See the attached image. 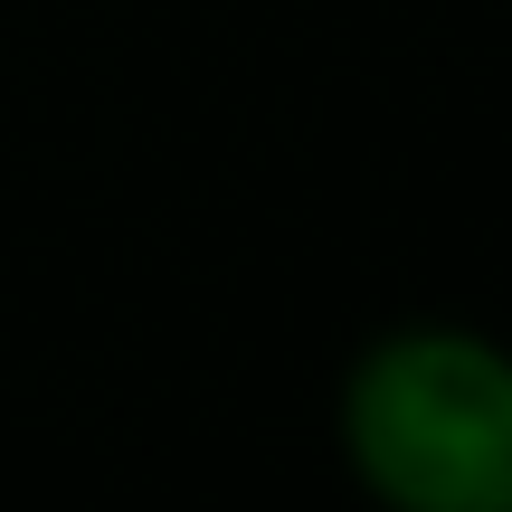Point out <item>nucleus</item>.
I'll list each match as a JSON object with an SVG mask.
<instances>
[{"mask_svg":"<svg viewBox=\"0 0 512 512\" xmlns=\"http://www.w3.org/2000/svg\"><path fill=\"white\" fill-rule=\"evenodd\" d=\"M332 446L389 512H512V342L456 313L380 323L342 361Z\"/></svg>","mask_w":512,"mask_h":512,"instance_id":"f257e3e1","label":"nucleus"}]
</instances>
